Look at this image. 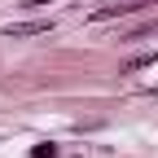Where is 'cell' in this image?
Listing matches in <instances>:
<instances>
[{"label": "cell", "mask_w": 158, "mask_h": 158, "mask_svg": "<svg viewBox=\"0 0 158 158\" xmlns=\"http://www.w3.org/2000/svg\"><path fill=\"white\" fill-rule=\"evenodd\" d=\"M53 22H22V27H9V40H27V35H44Z\"/></svg>", "instance_id": "1"}, {"label": "cell", "mask_w": 158, "mask_h": 158, "mask_svg": "<svg viewBox=\"0 0 158 158\" xmlns=\"http://www.w3.org/2000/svg\"><path fill=\"white\" fill-rule=\"evenodd\" d=\"M27 5H48V0H27Z\"/></svg>", "instance_id": "2"}]
</instances>
